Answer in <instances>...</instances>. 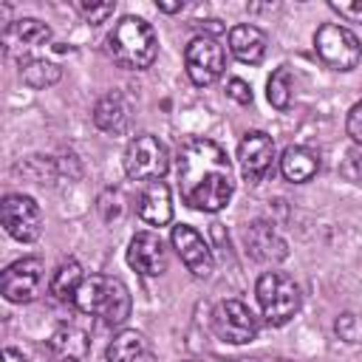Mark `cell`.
Segmentation results:
<instances>
[{"mask_svg":"<svg viewBox=\"0 0 362 362\" xmlns=\"http://www.w3.org/2000/svg\"><path fill=\"white\" fill-rule=\"evenodd\" d=\"M173 249L178 252L181 263L195 274V277H209L212 274V266H215V257H212V249L206 246V240L187 223L181 226H173Z\"/></svg>","mask_w":362,"mask_h":362,"instance_id":"obj_11","label":"cell"},{"mask_svg":"<svg viewBox=\"0 0 362 362\" xmlns=\"http://www.w3.org/2000/svg\"><path fill=\"white\" fill-rule=\"evenodd\" d=\"M314 48L320 59L334 71H354L362 59V45L356 34L339 23H325L314 34Z\"/></svg>","mask_w":362,"mask_h":362,"instance_id":"obj_5","label":"cell"},{"mask_svg":"<svg viewBox=\"0 0 362 362\" xmlns=\"http://www.w3.org/2000/svg\"><path fill=\"white\" fill-rule=\"evenodd\" d=\"M226 362H235V359H226Z\"/></svg>","mask_w":362,"mask_h":362,"instance_id":"obj_33","label":"cell"},{"mask_svg":"<svg viewBox=\"0 0 362 362\" xmlns=\"http://www.w3.org/2000/svg\"><path fill=\"white\" fill-rule=\"evenodd\" d=\"M144 362H156V359H153V356H150V354H147V356H144Z\"/></svg>","mask_w":362,"mask_h":362,"instance_id":"obj_32","label":"cell"},{"mask_svg":"<svg viewBox=\"0 0 362 362\" xmlns=\"http://www.w3.org/2000/svg\"><path fill=\"white\" fill-rule=\"evenodd\" d=\"M167 167H170L167 150L150 133L136 136L127 144V150H124V173L133 181H161V175L167 173Z\"/></svg>","mask_w":362,"mask_h":362,"instance_id":"obj_6","label":"cell"},{"mask_svg":"<svg viewBox=\"0 0 362 362\" xmlns=\"http://www.w3.org/2000/svg\"><path fill=\"white\" fill-rule=\"evenodd\" d=\"M339 173H342V178H348V181H356V184L362 181V147H359V144L345 153V158H342V164H339Z\"/></svg>","mask_w":362,"mask_h":362,"instance_id":"obj_25","label":"cell"},{"mask_svg":"<svg viewBox=\"0 0 362 362\" xmlns=\"http://www.w3.org/2000/svg\"><path fill=\"white\" fill-rule=\"evenodd\" d=\"M178 192L181 201L201 212H221L235 189L226 150L212 139H189L178 150Z\"/></svg>","mask_w":362,"mask_h":362,"instance_id":"obj_1","label":"cell"},{"mask_svg":"<svg viewBox=\"0 0 362 362\" xmlns=\"http://www.w3.org/2000/svg\"><path fill=\"white\" fill-rule=\"evenodd\" d=\"M74 305L82 314L99 317L105 325H122L130 317V294L127 286L119 277L107 274H90L82 280Z\"/></svg>","mask_w":362,"mask_h":362,"instance_id":"obj_2","label":"cell"},{"mask_svg":"<svg viewBox=\"0 0 362 362\" xmlns=\"http://www.w3.org/2000/svg\"><path fill=\"white\" fill-rule=\"evenodd\" d=\"M45 280V263L40 257H23L11 263L0 277V291L8 303H31Z\"/></svg>","mask_w":362,"mask_h":362,"instance_id":"obj_10","label":"cell"},{"mask_svg":"<svg viewBox=\"0 0 362 362\" xmlns=\"http://www.w3.org/2000/svg\"><path fill=\"white\" fill-rule=\"evenodd\" d=\"M158 8H161V11H167V14H173V11H181V8H184V3H164V0H158Z\"/></svg>","mask_w":362,"mask_h":362,"instance_id":"obj_31","label":"cell"},{"mask_svg":"<svg viewBox=\"0 0 362 362\" xmlns=\"http://www.w3.org/2000/svg\"><path fill=\"white\" fill-rule=\"evenodd\" d=\"M113 8H116V3H85V0L79 3V11L88 23H105L113 14Z\"/></svg>","mask_w":362,"mask_h":362,"instance_id":"obj_26","label":"cell"},{"mask_svg":"<svg viewBox=\"0 0 362 362\" xmlns=\"http://www.w3.org/2000/svg\"><path fill=\"white\" fill-rule=\"evenodd\" d=\"M257 305L269 325H286L300 311V288L286 272H266L260 274L257 286Z\"/></svg>","mask_w":362,"mask_h":362,"instance_id":"obj_4","label":"cell"},{"mask_svg":"<svg viewBox=\"0 0 362 362\" xmlns=\"http://www.w3.org/2000/svg\"><path fill=\"white\" fill-rule=\"evenodd\" d=\"M238 161L249 181H260L274 164V139L260 130L246 133L238 147Z\"/></svg>","mask_w":362,"mask_h":362,"instance_id":"obj_12","label":"cell"},{"mask_svg":"<svg viewBox=\"0 0 362 362\" xmlns=\"http://www.w3.org/2000/svg\"><path fill=\"white\" fill-rule=\"evenodd\" d=\"M127 263H130V269H136L144 277L164 274V269H167V249H164L161 238L153 235V232H139L130 240V246H127Z\"/></svg>","mask_w":362,"mask_h":362,"instance_id":"obj_13","label":"cell"},{"mask_svg":"<svg viewBox=\"0 0 362 362\" xmlns=\"http://www.w3.org/2000/svg\"><path fill=\"white\" fill-rule=\"evenodd\" d=\"M226 93H229V96H232L238 105H249V102H252V88H249L243 79H238V76H235V79H229Z\"/></svg>","mask_w":362,"mask_h":362,"instance_id":"obj_29","label":"cell"},{"mask_svg":"<svg viewBox=\"0 0 362 362\" xmlns=\"http://www.w3.org/2000/svg\"><path fill=\"white\" fill-rule=\"evenodd\" d=\"M266 45H269L266 34H263L257 25H252V23L235 25V28L229 31V51H232L240 62H246V65H257V62L266 57Z\"/></svg>","mask_w":362,"mask_h":362,"instance_id":"obj_16","label":"cell"},{"mask_svg":"<svg viewBox=\"0 0 362 362\" xmlns=\"http://www.w3.org/2000/svg\"><path fill=\"white\" fill-rule=\"evenodd\" d=\"M266 96H269L272 107H277V110H286V107L291 105V71H288L286 65H280V68L269 76Z\"/></svg>","mask_w":362,"mask_h":362,"instance_id":"obj_24","label":"cell"},{"mask_svg":"<svg viewBox=\"0 0 362 362\" xmlns=\"http://www.w3.org/2000/svg\"><path fill=\"white\" fill-rule=\"evenodd\" d=\"M147 354H150L147 342L139 331H119L110 339V345L105 351V359L107 362H144Z\"/></svg>","mask_w":362,"mask_h":362,"instance_id":"obj_19","label":"cell"},{"mask_svg":"<svg viewBox=\"0 0 362 362\" xmlns=\"http://www.w3.org/2000/svg\"><path fill=\"white\" fill-rule=\"evenodd\" d=\"M59 76H62L59 68H57L54 62H48V59H31V62H25V65L20 68L23 85H28V88H34V90H42V88L59 82Z\"/></svg>","mask_w":362,"mask_h":362,"instance_id":"obj_22","label":"cell"},{"mask_svg":"<svg viewBox=\"0 0 362 362\" xmlns=\"http://www.w3.org/2000/svg\"><path fill=\"white\" fill-rule=\"evenodd\" d=\"M139 218L147 221L150 226H164L173 218V201H170V187L164 181H150L144 192L139 195Z\"/></svg>","mask_w":362,"mask_h":362,"instance_id":"obj_15","label":"cell"},{"mask_svg":"<svg viewBox=\"0 0 362 362\" xmlns=\"http://www.w3.org/2000/svg\"><path fill=\"white\" fill-rule=\"evenodd\" d=\"M11 31H14V37L23 42V48H37V45H45V42L51 40V28H48L45 23L34 20V17L17 20V23L11 25Z\"/></svg>","mask_w":362,"mask_h":362,"instance_id":"obj_23","label":"cell"},{"mask_svg":"<svg viewBox=\"0 0 362 362\" xmlns=\"http://www.w3.org/2000/svg\"><path fill=\"white\" fill-rule=\"evenodd\" d=\"M345 130L348 136L362 147V99L348 110V119H345Z\"/></svg>","mask_w":362,"mask_h":362,"instance_id":"obj_28","label":"cell"},{"mask_svg":"<svg viewBox=\"0 0 362 362\" xmlns=\"http://www.w3.org/2000/svg\"><path fill=\"white\" fill-rule=\"evenodd\" d=\"M320 170V158L314 150L308 147H286L283 156H280V173L286 181H294V184H305L317 175Z\"/></svg>","mask_w":362,"mask_h":362,"instance_id":"obj_17","label":"cell"},{"mask_svg":"<svg viewBox=\"0 0 362 362\" xmlns=\"http://www.w3.org/2000/svg\"><path fill=\"white\" fill-rule=\"evenodd\" d=\"M107 54L122 68H130V71L150 68L158 54V40L153 25L141 17H122L107 37Z\"/></svg>","mask_w":362,"mask_h":362,"instance_id":"obj_3","label":"cell"},{"mask_svg":"<svg viewBox=\"0 0 362 362\" xmlns=\"http://www.w3.org/2000/svg\"><path fill=\"white\" fill-rule=\"evenodd\" d=\"M246 246H249L252 257H257L263 263H277V260H283L288 255L286 240L269 223H263V221L249 223V229H246Z\"/></svg>","mask_w":362,"mask_h":362,"instance_id":"obj_14","label":"cell"},{"mask_svg":"<svg viewBox=\"0 0 362 362\" xmlns=\"http://www.w3.org/2000/svg\"><path fill=\"white\" fill-rule=\"evenodd\" d=\"M0 218L6 232L20 243H34L42 232V212L28 195H6L0 206Z\"/></svg>","mask_w":362,"mask_h":362,"instance_id":"obj_8","label":"cell"},{"mask_svg":"<svg viewBox=\"0 0 362 362\" xmlns=\"http://www.w3.org/2000/svg\"><path fill=\"white\" fill-rule=\"evenodd\" d=\"M212 328L223 342L243 345L252 342L257 334V317L249 311L246 303L240 300H221L212 311Z\"/></svg>","mask_w":362,"mask_h":362,"instance_id":"obj_9","label":"cell"},{"mask_svg":"<svg viewBox=\"0 0 362 362\" xmlns=\"http://www.w3.org/2000/svg\"><path fill=\"white\" fill-rule=\"evenodd\" d=\"M82 266L74 260V257H68V260H62L59 266H57V272H54V277H51V294L57 297V300H74L76 297V291H79V286H82Z\"/></svg>","mask_w":362,"mask_h":362,"instance_id":"obj_21","label":"cell"},{"mask_svg":"<svg viewBox=\"0 0 362 362\" xmlns=\"http://www.w3.org/2000/svg\"><path fill=\"white\" fill-rule=\"evenodd\" d=\"M93 122L99 130H107V133H119L127 122V107H124V99L119 93H107L96 102L93 107Z\"/></svg>","mask_w":362,"mask_h":362,"instance_id":"obj_20","label":"cell"},{"mask_svg":"<svg viewBox=\"0 0 362 362\" xmlns=\"http://www.w3.org/2000/svg\"><path fill=\"white\" fill-rule=\"evenodd\" d=\"M0 362H25V359H23V354H20V351L6 348V351H3V356H0Z\"/></svg>","mask_w":362,"mask_h":362,"instance_id":"obj_30","label":"cell"},{"mask_svg":"<svg viewBox=\"0 0 362 362\" xmlns=\"http://www.w3.org/2000/svg\"><path fill=\"white\" fill-rule=\"evenodd\" d=\"M328 6H331L339 17L354 20V23H362V0H331Z\"/></svg>","mask_w":362,"mask_h":362,"instance_id":"obj_27","label":"cell"},{"mask_svg":"<svg viewBox=\"0 0 362 362\" xmlns=\"http://www.w3.org/2000/svg\"><path fill=\"white\" fill-rule=\"evenodd\" d=\"M48 348L57 359H68V362H85L88 351H90V342H88V334L79 331L76 325H59L51 339H48Z\"/></svg>","mask_w":362,"mask_h":362,"instance_id":"obj_18","label":"cell"},{"mask_svg":"<svg viewBox=\"0 0 362 362\" xmlns=\"http://www.w3.org/2000/svg\"><path fill=\"white\" fill-rule=\"evenodd\" d=\"M184 65H187V76L192 79V85H198V88L212 85L215 79H221V74L226 68L223 45L209 34H198L189 40V45L184 51Z\"/></svg>","mask_w":362,"mask_h":362,"instance_id":"obj_7","label":"cell"}]
</instances>
